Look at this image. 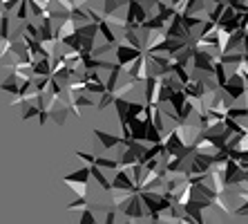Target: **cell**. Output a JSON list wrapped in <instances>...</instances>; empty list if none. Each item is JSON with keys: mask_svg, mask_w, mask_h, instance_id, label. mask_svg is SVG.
<instances>
[{"mask_svg": "<svg viewBox=\"0 0 248 224\" xmlns=\"http://www.w3.org/2000/svg\"><path fill=\"white\" fill-rule=\"evenodd\" d=\"M74 157H76V160H81V161H85L87 166H92L94 161H96V157H94V155L83 153V150H74Z\"/></svg>", "mask_w": 248, "mask_h": 224, "instance_id": "cell-14", "label": "cell"}, {"mask_svg": "<svg viewBox=\"0 0 248 224\" xmlns=\"http://www.w3.org/2000/svg\"><path fill=\"white\" fill-rule=\"evenodd\" d=\"M25 79H29V77H23L20 72L14 70L12 74L5 79V81L0 83V90H2V92H9V95H18V92H20V88H23Z\"/></svg>", "mask_w": 248, "mask_h": 224, "instance_id": "cell-6", "label": "cell"}, {"mask_svg": "<svg viewBox=\"0 0 248 224\" xmlns=\"http://www.w3.org/2000/svg\"><path fill=\"white\" fill-rule=\"evenodd\" d=\"M114 99H116V95L114 92H110V90H105L103 92V99H101V103H98V110H105V108L110 106V103H114Z\"/></svg>", "mask_w": 248, "mask_h": 224, "instance_id": "cell-11", "label": "cell"}, {"mask_svg": "<svg viewBox=\"0 0 248 224\" xmlns=\"http://www.w3.org/2000/svg\"><path fill=\"white\" fill-rule=\"evenodd\" d=\"M78 222H81V224H94V222H96L92 207H85V208H83V215H81V220H78Z\"/></svg>", "mask_w": 248, "mask_h": 224, "instance_id": "cell-13", "label": "cell"}, {"mask_svg": "<svg viewBox=\"0 0 248 224\" xmlns=\"http://www.w3.org/2000/svg\"><path fill=\"white\" fill-rule=\"evenodd\" d=\"M94 164L101 166V168H105V171H116V168H121L119 160H108V157H96V161H94Z\"/></svg>", "mask_w": 248, "mask_h": 224, "instance_id": "cell-10", "label": "cell"}, {"mask_svg": "<svg viewBox=\"0 0 248 224\" xmlns=\"http://www.w3.org/2000/svg\"><path fill=\"white\" fill-rule=\"evenodd\" d=\"M221 90H224V95L228 96V99L237 101V99H242L244 95H246V81H244L242 74H237V72H232V74H228V79H226V83L221 85Z\"/></svg>", "mask_w": 248, "mask_h": 224, "instance_id": "cell-3", "label": "cell"}, {"mask_svg": "<svg viewBox=\"0 0 248 224\" xmlns=\"http://www.w3.org/2000/svg\"><path fill=\"white\" fill-rule=\"evenodd\" d=\"M141 54H143V49L134 48V45H119V48H116V63L121 65L123 70H127Z\"/></svg>", "mask_w": 248, "mask_h": 224, "instance_id": "cell-4", "label": "cell"}, {"mask_svg": "<svg viewBox=\"0 0 248 224\" xmlns=\"http://www.w3.org/2000/svg\"><path fill=\"white\" fill-rule=\"evenodd\" d=\"M114 218H116V213L114 211H108V215H105V222L112 224V222H114Z\"/></svg>", "mask_w": 248, "mask_h": 224, "instance_id": "cell-17", "label": "cell"}, {"mask_svg": "<svg viewBox=\"0 0 248 224\" xmlns=\"http://www.w3.org/2000/svg\"><path fill=\"white\" fill-rule=\"evenodd\" d=\"M90 175H92L94 179H96V182H98V186H101V189H103V191H108V193H110V191H112V182H110V179H108V177L103 175V173H101V166H96V164H92V166H90Z\"/></svg>", "mask_w": 248, "mask_h": 224, "instance_id": "cell-8", "label": "cell"}, {"mask_svg": "<svg viewBox=\"0 0 248 224\" xmlns=\"http://www.w3.org/2000/svg\"><path fill=\"white\" fill-rule=\"evenodd\" d=\"M85 2H87V0H72V5H74V7H83Z\"/></svg>", "mask_w": 248, "mask_h": 224, "instance_id": "cell-18", "label": "cell"}, {"mask_svg": "<svg viewBox=\"0 0 248 224\" xmlns=\"http://www.w3.org/2000/svg\"><path fill=\"white\" fill-rule=\"evenodd\" d=\"M112 189H116V191H130V193H134V191H137V184H134V179H132L130 168H123V171L116 173L114 182H112Z\"/></svg>", "mask_w": 248, "mask_h": 224, "instance_id": "cell-5", "label": "cell"}, {"mask_svg": "<svg viewBox=\"0 0 248 224\" xmlns=\"http://www.w3.org/2000/svg\"><path fill=\"white\" fill-rule=\"evenodd\" d=\"M226 117H232V119H244V117H248V106H246V108H228Z\"/></svg>", "mask_w": 248, "mask_h": 224, "instance_id": "cell-12", "label": "cell"}, {"mask_svg": "<svg viewBox=\"0 0 248 224\" xmlns=\"http://www.w3.org/2000/svg\"><path fill=\"white\" fill-rule=\"evenodd\" d=\"M87 179H90V166H83L72 175H65L63 182L76 193V197H85L87 195Z\"/></svg>", "mask_w": 248, "mask_h": 224, "instance_id": "cell-1", "label": "cell"}, {"mask_svg": "<svg viewBox=\"0 0 248 224\" xmlns=\"http://www.w3.org/2000/svg\"><path fill=\"white\" fill-rule=\"evenodd\" d=\"M139 2H141V5L145 7V12H150V9L156 5V2H159V0H139Z\"/></svg>", "mask_w": 248, "mask_h": 224, "instance_id": "cell-16", "label": "cell"}, {"mask_svg": "<svg viewBox=\"0 0 248 224\" xmlns=\"http://www.w3.org/2000/svg\"><path fill=\"white\" fill-rule=\"evenodd\" d=\"M119 7H127V0H105V7H103V18L108 16H114V12Z\"/></svg>", "mask_w": 248, "mask_h": 224, "instance_id": "cell-9", "label": "cell"}, {"mask_svg": "<svg viewBox=\"0 0 248 224\" xmlns=\"http://www.w3.org/2000/svg\"><path fill=\"white\" fill-rule=\"evenodd\" d=\"M235 215H239V218H246V215H248V200H244L242 207L235 208Z\"/></svg>", "mask_w": 248, "mask_h": 224, "instance_id": "cell-15", "label": "cell"}, {"mask_svg": "<svg viewBox=\"0 0 248 224\" xmlns=\"http://www.w3.org/2000/svg\"><path fill=\"white\" fill-rule=\"evenodd\" d=\"M121 208H123V213H125V218L130 220V222L148 218V211H145V204H143V200H141L139 191H137V193H132L125 202H123Z\"/></svg>", "mask_w": 248, "mask_h": 224, "instance_id": "cell-2", "label": "cell"}, {"mask_svg": "<svg viewBox=\"0 0 248 224\" xmlns=\"http://www.w3.org/2000/svg\"><path fill=\"white\" fill-rule=\"evenodd\" d=\"M94 137L101 142V146H103L105 150H114V148H119V146H123V144H125V139H123V137L108 135V132H103V130H94Z\"/></svg>", "mask_w": 248, "mask_h": 224, "instance_id": "cell-7", "label": "cell"}]
</instances>
